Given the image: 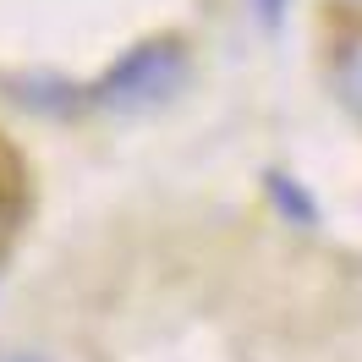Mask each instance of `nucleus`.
<instances>
[{"label": "nucleus", "mask_w": 362, "mask_h": 362, "mask_svg": "<svg viewBox=\"0 0 362 362\" xmlns=\"http://www.w3.org/2000/svg\"><path fill=\"white\" fill-rule=\"evenodd\" d=\"M181 77H187L181 45H137L132 55L99 83V105H110V110H143V105L165 99L170 88H181Z\"/></svg>", "instance_id": "f257e3e1"}, {"label": "nucleus", "mask_w": 362, "mask_h": 362, "mask_svg": "<svg viewBox=\"0 0 362 362\" xmlns=\"http://www.w3.org/2000/svg\"><path fill=\"white\" fill-rule=\"evenodd\" d=\"M264 187H269L274 209H280L291 226H302V230H313V226H318V204L308 198V187H302L296 176H286V170H269V176H264Z\"/></svg>", "instance_id": "f03ea898"}, {"label": "nucleus", "mask_w": 362, "mask_h": 362, "mask_svg": "<svg viewBox=\"0 0 362 362\" xmlns=\"http://www.w3.org/2000/svg\"><path fill=\"white\" fill-rule=\"evenodd\" d=\"M340 88H346V99L362 110V39L340 55Z\"/></svg>", "instance_id": "7ed1b4c3"}, {"label": "nucleus", "mask_w": 362, "mask_h": 362, "mask_svg": "<svg viewBox=\"0 0 362 362\" xmlns=\"http://www.w3.org/2000/svg\"><path fill=\"white\" fill-rule=\"evenodd\" d=\"M252 6H258V23H264V28H280V23H286V6H291V0H252Z\"/></svg>", "instance_id": "20e7f679"}, {"label": "nucleus", "mask_w": 362, "mask_h": 362, "mask_svg": "<svg viewBox=\"0 0 362 362\" xmlns=\"http://www.w3.org/2000/svg\"><path fill=\"white\" fill-rule=\"evenodd\" d=\"M0 362H49V357H39V351H11V357H0Z\"/></svg>", "instance_id": "39448f33"}]
</instances>
